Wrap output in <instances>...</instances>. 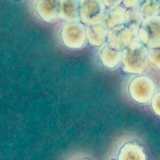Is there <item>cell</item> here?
I'll list each match as a JSON object with an SVG mask.
<instances>
[{
  "label": "cell",
  "instance_id": "cell-1",
  "mask_svg": "<svg viewBox=\"0 0 160 160\" xmlns=\"http://www.w3.org/2000/svg\"><path fill=\"white\" fill-rule=\"evenodd\" d=\"M148 49L145 45L135 40L122 52V70L128 74H142L152 65Z\"/></svg>",
  "mask_w": 160,
  "mask_h": 160
},
{
  "label": "cell",
  "instance_id": "cell-2",
  "mask_svg": "<svg viewBox=\"0 0 160 160\" xmlns=\"http://www.w3.org/2000/svg\"><path fill=\"white\" fill-rule=\"evenodd\" d=\"M59 37H61L62 44L70 50L82 49L88 42L86 26L82 21L66 22L62 27Z\"/></svg>",
  "mask_w": 160,
  "mask_h": 160
},
{
  "label": "cell",
  "instance_id": "cell-3",
  "mask_svg": "<svg viewBox=\"0 0 160 160\" xmlns=\"http://www.w3.org/2000/svg\"><path fill=\"white\" fill-rule=\"evenodd\" d=\"M155 83L150 77L146 75H137L129 81L128 93L134 101L139 104H146L152 101L155 96Z\"/></svg>",
  "mask_w": 160,
  "mask_h": 160
},
{
  "label": "cell",
  "instance_id": "cell-4",
  "mask_svg": "<svg viewBox=\"0 0 160 160\" xmlns=\"http://www.w3.org/2000/svg\"><path fill=\"white\" fill-rule=\"evenodd\" d=\"M106 11L102 0H80V18L85 26L103 23Z\"/></svg>",
  "mask_w": 160,
  "mask_h": 160
},
{
  "label": "cell",
  "instance_id": "cell-5",
  "mask_svg": "<svg viewBox=\"0 0 160 160\" xmlns=\"http://www.w3.org/2000/svg\"><path fill=\"white\" fill-rule=\"evenodd\" d=\"M137 39L148 49L160 48V15L144 18L138 31Z\"/></svg>",
  "mask_w": 160,
  "mask_h": 160
},
{
  "label": "cell",
  "instance_id": "cell-6",
  "mask_svg": "<svg viewBox=\"0 0 160 160\" xmlns=\"http://www.w3.org/2000/svg\"><path fill=\"white\" fill-rule=\"evenodd\" d=\"M138 32L129 28L126 24H122L109 30L107 37V45L115 50L123 52L135 40L137 39Z\"/></svg>",
  "mask_w": 160,
  "mask_h": 160
},
{
  "label": "cell",
  "instance_id": "cell-7",
  "mask_svg": "<svg viewBox=\"0 0 160 160\" xmlns=\"http://www.w3.org/2000/svg\"><path fill=\"white\" fill-rule=\"evenodd\" d=\"M35 10L45 22H53L59 18L61 0H36Z\"/></svg>",
  "mask_w": 160,
  "mask_h": 160
},
{
  "label": "cell",
  "instance_id": "cell-8",
  "mask_svg": "<svg viewBox=\"0 0 160 160\" xmlns=\"http://www.w3.org/2000/svg\"><path fill=\"white\" fill-rule=\"evenodd\" d=\"M108 33H109V29L104 23L86 26L87 40L92 47H103L105 42H107Z\"/></svg>",
  "mask_w": 160,
  "mask_h": 160
},
{
  "label": "cell",
  "instance_id": "cell-9",
  "mask_svg": "<svg viewBox=\"0 0 160 160\" xmlns=\"http://www.w3.org/2000/svg\"><path fill=\"white\" fill-rule=\"evenodd\" d=\"M59 19L66 22L81 21L80 18V0H61Z\"/></svg>",
  "mask_w": 160,
  "mask_h": 160
},
{
  "label": "cell",
  "instance_id": "cell-10",
  "mask_svg": "<svg viewBox=\"0 0 160 160\" xmlns=\"http://www.w3.org/2000/svg\"><path fill=\"white\" fill-rule=\"evenodd\" d=\"M117 160H146V155L141 145L127 142L121 146Z\"/></svg>",
  "mask_w": 160,
  "mask_h": 160
},
{
  "label": "cell",
  "instance_id": "cell-11",
  "mask_svg": "<svg viewBox=\"0 0 160 160\" xmlns=\"http://www.w3.org/2000/svg\"><path fill=\"white\" fill-rule=\"evenodd\" d=\"M99 56L102 65L107 69H115L122 64V52L110 48L107 44L102 47Z\"/></svg>",
  "mask_w": 160,
  "mask_h": 160
},
{
  "label": "cell",
  "instance_id": "cell-12",
  "mask_svg": "<svg viewBox=\"0 0 160 160\" xmlns=\"http://www.w3.org/2000/svg\"><path fill=\"white\" fill-rule=\"evenodd\" d=\"M125 8L123 5H119L115 9H107L103 23L109 30L122 26L125 22Z\"/></svg>",
  "mask_w": 160,
  "mask_h": 160
},
{
  "label": "cell",
  "instance_id": "cell-13",
  "mask_svg": "<svg viewBox=\"0 0 160 160\" xmlns=\"http://www.w3.org/2000/svg\"><path fill=\"white\" fill-rule=\"evenodd\" d=\"M143 20H144V17L141 14L139 8H132V9L125 10V22H124V24L128 26L129 28L134 29L135 31L138 32Z\"/></svg>",
  "mask_w": 160,
  "mask_h": 160
},
{
  "label": "cell",
  "instance_id": "cell-14",
  "mask_svg": "<svg viewBox=\"0 0 160 160\" xmlns=\"http://www.w3.org/2000/svg\"><path fill=\"white\" fill-rule=\"evenodd\" d=\"M141 14L144 18L154 17L160 15V1L159 0H146L139 8Z\"/></svg>",
  "mask_w": 160,
  "mask_h": 160
},
{
  "label": "cell",
  "instance_id": "cell-15",
  "mask_svg": "<svg viewBox=\"0 0 160 160\" xmlns=\"http://www.w3.org/2000/svg\"><path fill=\"white\" fill-rule=\"evenodd\" d=\"M148 53H150V59L152 65L155 66L156 68L160 69V48L150 49Z\"/></svg>",
  "mask_w": 160,
  "mask_h": 160
},
{
  "label": "cell",
  "instance_id": "cell-16",
  "mask_svg": "<svg viewBox=\"0 0 160 160\" xmlns=\"http://www.w3.org/2000/svg\"><path fill=\"white\" fill-rule=\"evenodd\" d=\"M151 105L153 112L158 117H160V91L155 93V96L153 97V99L151 101Z\"/></svg>",
  "mask_w": 160,
  "mask_h": 160
},
{
  "label": "cell",
  "instance_id": "cell-17",
  "mask_svg": "<svg viewBox=\"0 0 160 160\" xmlns=\"http://www.w3.org/2000/svg\"><path fill=\"white\" fill-rule=\"evenodd\" d=\"M146 0H122V5L125 9H132V8H140Z\"/></svg>",
  "mask_w": 160,
  "mask_h": 160
},
{
  "label": "cell",
  "instance_id": "cell-18",
  "mask_svg": "<svg viewBox=\"0 0 160 160\" xmlns=\"http://www.w3.org/2000/svg\"><path fill=\"white\" fill-rule=\"evenodd\" d=\"M102 1L107 9H115L119 5H122V0H102Z\"/></svg>",
  "mask_w": 160,
  "mask_h": 160
},
{
  "label": "cell",
  "instance_id": "cell-19",
  "mask_svg": "<svg viewBox=\"0 0 160 160\" xmlns=\"http://www.w3.org/2000/svg\"><path fill=\"white\" fill-rule=\"evenodd\" d=\"M83 160H88V159H83Z\"/></svg>",
  "mask_w": 160,
  "mask_h": 160
},
{
  "label": "cell",
  "instance_id": "cell-20",
  "mask_svg": "<svg viewBox=\"0 0 160 160\" xmlns=\"http://www.w3.org/2000/svg\"><path fill=\"white\" fill-rule=\"evenodd\" d=\"M159 1H160V0H159Z\"/></svg>",
  "mask_w": 160,
  "mask_h": 160
}]
</instances>
